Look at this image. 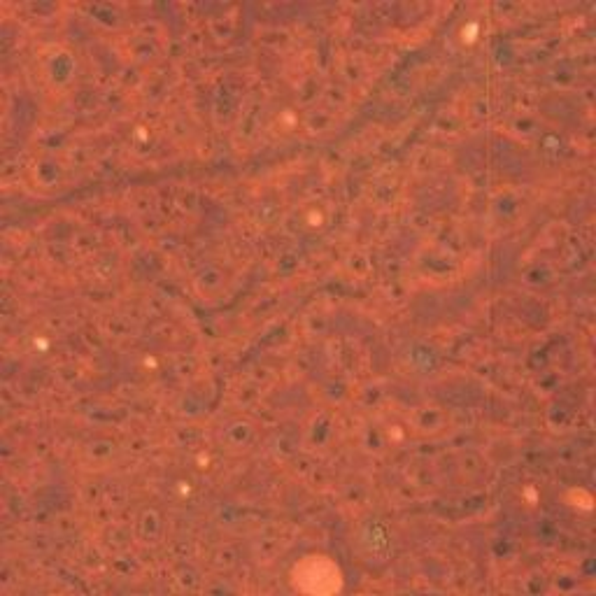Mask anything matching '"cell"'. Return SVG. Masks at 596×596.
Wrapping results in <instances>:
<instances>
[{
	"instance_id": "cell-1",
	"label": "cell",
	"mask_w": 596,
	"mask_h": 596,
	"mask_svg": "<svg viewBox=\"0 0 596 596\" xmlns=\"http://www.w3.org/2000/svg\"><path fill=\"white\" fill-rule=\"evenodd\" d=\"M296 587L298 590H303L305 585L312 583L305 592H312V594H326V587L322 583L329 585V590H338L340 587V576H338V566L329 562L326 557H315V562L310 559H305L301 566H296Z\"/></svg>"
}]
</instances>
